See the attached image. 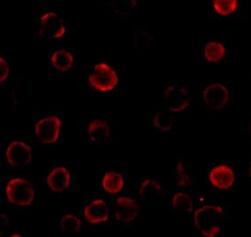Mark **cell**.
<instances>
[{
  "label": "cell",
  "instance_id": "8",
  "mask_svg": "<svg viewBox=\"0 0 251 237\" xmlns=\"http://www.w3.org/2000/svg\"><path fill=\"white\" fill-rule=\"evenodd\" d=\"M61 129L62 121L59 117H45L36 124V138L43 145L55 144L60 136Z\"/></svg>",
  "mask_w": 251,
  "mask_h": 237
},
{
  "label": "cell",
  "instance_id": "13",
  "mask_svg": "<svg viewBox=\"0 0 251 237\" xmlns=\"http://www.w3.org/2000/svg\"><path fill=\"white\" fill-rule=\"evenodd\" d=\"M50 65L54 71L66 73L75 65V55L72 49L56 47L50 54Z\"/></svg>",
  "mask_w": 251,
  "mask_h": 237
},
{
  "label": "cell",
  "instance_id": "18",
  "mask_svg": "<svg viewBox=\"0 0 251 237\" xmlns=\"http://www.w3.org/2000/svg\"><path fill=\"white\" fill-rule=\"evenodd\" d=\"M227 46L222 41H210L206 43L203 49L205 60L216 64L222 62L227 56Z\"/></svg>",
  "mask_w": 251,
  "mask_h": 237
},
{
  "label": "cell",
  "instance_id": "9",
  "mask_svg": "<svg viewBox=\"0 0 251 237\" xmlns=\"http://www.w3.org/2000/svg\"><path fill=\"white\" fill-rule=\"evenodd\" d=\"M207 179L212 187L227 190L234 186L236 175L233 169L228 163H217L208 170Z\"/></svg>",
  "mask_w": 251,
  "mask_h": 237
},
{
  "label": "cell",
  "instance_id": "25",
  "mask_svg": "<svg viewBox=\"0 0 251 237\" xmlns=\"http://www.w3.org/2000/svg\"><path fill=\"white\" fill-rule=\"evenodd\" d=\"M10 237H21L20 235H16V234H14V235H12V236H10Z\"/></svg>",
  "mask_w": 251,
  "mask_h": 237
},
{
  "label": "cell",
  "instance_id": "3",
  "mask_svg": "<svg viewBox=\"0 0 251 237\" xmlns=\"http://www.w3.org/2000/svg\"><path fill=\"white\" fill-rule=\"evenodd\" d=\"M201 101L210 111H222L233 100V88L224 78L207 81L201 90Z\"/></svg>",
  "mask_w": 251,
  "mask_h": 237
},
{
  "label": "cell",
  "instance_id": "23",
  "mask_svg": "<svg viewBox=\"0 0 251 237\" xmlns=\"http://www.w3.org/2000/svg\"><path fill=\"white\" fill-rule=\"evenodd\" d=\"M11 76L10 62L6 56L0 55V84L9 81Z\"/></svg>",
  "mask_w": 251,
  "mask_h": 237
},
{
  "label": "cell",
  "instance_id": "12",
  "mask_svg": "<svg viewBox=\"0 0 251 237\" xmlns=\"http://www.w3.org/2000/svg\"><path fill=\"white\" fill-rule=\"evenodd\" d=\"M139 198L146 203H154L163 195V186L156 177H144L136 184Z\"/></svg>",
  "mask_w": 251,
  "mask_h": 237
},
{
  "label": "cell",
  "instance_id": "11",
  "mask_svg": "<svg viewBox=\"0 0 251 237\" xmlns=\"http://www.w3.org/2000/svg\"><path fill=\"white\" fill-rule=\"evenodd\" d=\"M110 207L103 199H95L89 202L83 211L84 219L91 226H103L110 221Z\"/></svg>",
  "mask_w": 251,
  "mask_h": 237
},
{
  "label": "cell",
  "instance_id": "2",
  "mask_svg": "<svg viewBox=\"0 0 251 237\" xmlns=\"http://www.w3.org/2000/svg\"><path fill=\"white\" fill-rule=\"evenodd\" d=\"M228 218L226 207L220 205H206L197 209L192 216V225L201 236L215 237L220 235Z\"/></svg>",
  "mask_w": 251,
  "mask_h": 237
},
{
  "label": "cell",
  "instance_id": "16",
  "mask_svg": "<svg viewBox=\"0 0 251 237\" xmlns=\"http://www.w3.org/2000/svg\"><path fill=\"white\" fill-rule=\"evenodd\" d=\"M151 125L161 132H170L175 127L176 115L167 111L164 106H159L151 112Z\"/></svg>",
  "mask_w": 251,
  "mask_h": 237
},
{
  "label": "cell",
  "instance_id": "4",
  "mask_svg": "<svg viewBox=\"0 0 251 237\" xmlns=\"http://www.w3.org/2000/svg\"><path fill=\"white\" fill-rule=\"evenodd\" d=\"M191 89L184 81H175L165 88L163 106L175 115L185 113L191 107Z\"/></svg>",
  "mask_w": 251,
  "mask_h": 237
},
{
  "label": "cell",
  "instance_id": "19",
  "mask_svg": "<svg viewBox=\"0 0 251 237\" xmlns=\"http://www.w3.org/2000/svg\"><path fill=\"white\" fill-rule=\"evenodd\" d=\"M176 177L177 187L181 191H187L192 187L193 178L188 163L183 160H178L176 164Z\"/></svg>",
  "mask_w": 251,
  "mask_h": 237
},
{
  "label": "cell",
  "instance_id": "20",
  "mask_svg": "<svg viewBox=\"0 0 251 237\" xmlns=\"http://www.w3.org/2000/svg\"><path fill=\"white\" fill-rule=\"evenodd\" d=\"M193 198L187 191L176 193L171 198L170 207L176 213L190 212L193 208Z\"/></svg>",
  "mask_w": 251,
  "mask_h": 237
},
{
  "label": "cell",
  "instance_id": "17",
  "mask_svg": "<svg viewBox=\"0 0 251 237\" xmlns=\"http://www.w3.org/2000/svg\"><path fill=\"white\" fill-rule=\"evenodd\" d=\"M126 178L119 172H106L101 177V187L105 192L116 195L120 194L126 187Z\"/></svg>",
  "mask_w": 251,
  "mask_h": 237
},
{
  "label": "cell",
  "instance_id": "15",
  "mask_svg": "<svg viewBox=\"0 0 251 237\" xmlns=\"http://www.w3.org/2000/svg\"><path fill=\"white\" fill-rule=\"evenodd\" d=\"M86 134L94 143H105L108 141L113 135V127L109 121L92 120L87 124Z\"/></svg>",
  "mask_w": 251,
  "mask_h": 237
},
{
  "label": "cell",
  "instance_id": "24",
  "mask_svg": "<svg viewBox=\"0 0 251 237\" xmlns=\"http://www.w3.org/2000/svg\"><path fill=\"white\" fill-rule=\"evenodd\" d=\"M9 218L5 214H0V235L4 234L5 229L8 227Z\"/></svg>",
  "mask_w": 251,
  "mask_h": 237
},
{
  "label": "cell",
  "instance_id": "10",
  "mask_svg": "<svg viewBox=\"0 0 251 237\" xmlns=\"http://www.w3.org/2000/svg\"><path fill=\"white\" fill-rule=\"evenodd\" d=\"M5 157L8 164L14 169H23L30 165L32 151L29 145L20 140L11 142L6 147Z\"/></svg>",
  "mask_w": 251,
  "mask_h": 237
},
{
  "label": "cell",
  "instance_id": "7",
  "mask_svg": "<svg viewBox=\"0 0 251 237\" xmlns=\"http://www.w3.org/2000/svg\"><path fill=\"white\" fill-rule=\"evenodd\" d=\"M111 212L116 222L121 226H128L139 216L140 205L131 197L119 196L113 203Z\"/></svg>",
  "mask_w": 251,
  "mask_h": 237
},
{
  "label": "cell",
  "instance_id": "6",
  "mask_svg": "<svg viewBox=\"0 0 251 237\" xmlns=\"http://www.w3.org/2000/svg\"><path fill=\"white\" fill-rule=\"evenodd\" d=\"M5 193L8 201L16 206H29L35 196L34 188L30 182L19 177L9 180Z\"/></svg>",
  "mask_w": 251,
  "mask_h": 237
},
{
  "label": "cell",
  "instance_id": "22",
  "mask_svg": "<svg viewBox=\"0 0 251 237\" xmlns=\"http://www.w3.org/2000/svg\"><path fill=\"white\" fill-rule=\"evenodd\" d=\"M213 7L217 15L228 16L236 12L238 0H213Z\"/></svg>",
  "mask_w": 251,
  "mask_h": 237
},
{
  "label": "cell",
  "instance_id": "21",
  "mask_svg": "<svg viewBox=\"0 0 251 237\" xmlns=\"http://www.w3.org/2000/svg\"><path fill=\"white\" fill-rule=\"evenodd\" d=\"M82 220L75 214H66L61 218L60 227L66 234H78L82 230Z\"/></svg>",
  "mask_w": 251,
  "mask_h": 237
},
{
  "label": "cell",
  "instance_id": "5",
  "mask_svg": "<svg viewBox=\"0 0 251 237\" xmlns=\"http://www.w3.org/2000/svg\"><path fill=\"white\" fill-rule=\"evenodd\" d=\"M119 83V73L116 67L107 63H97L87 74V84L101 93L111 92Z\"/></svg>",
  "mask_w": 251,
  "mask_h": 237
},
{
  "label": "cell",
  "instance_id": "14",
  "mask_svg": "<svg viewBox=\"0 0 251 237\" xmlns=\"http://www.w3.org/2000/svg\"><path fill=\"white\" fill-rule=\"evenodd\" d=\"M46 182L52 192L62 194L70 187L72 174L66 167L56 166L50 172Z\"/></svg>",
  "mask_w": 251,
  "mask_h": 237
},
{
  "label": "cell",
  "instance_id": "1",
  "mask_svg": "<svg viewBox=\"0 0 251 237\" xmlns=\"http://www.w3.org/2000/svg\"><path fill=\"white\" fill-rule=\"evenodd\" d=\"M34 34L40 40L54 41L64 39L70 30L69 22L60 12L41 5L34 11Z\"/></svg>",
  "mask_w": 251,
  "mask_h": 237
}]
</instances>
